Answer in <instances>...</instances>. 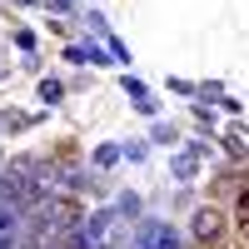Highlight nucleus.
I'll list each match as a JSON object with an SVG mask.
<instances>
[{
	"mask_svg": "<svg viewBox=\"0 0 249 249\" xmlns=\"http://www.w3.org/2000/svg\"><path fill=\"white\" fill-rule=\"evenodd\" d=\"M135 244H140V249H179V234H175L164 219H144L140 234H135Z\"/></svg>",
	"mask_w": 249,
	"mask_h": 249,
	"instance_id": "f257e3e1",
	"label": "nucleus"
},
{
	"mask_svg": "<svg viewBox=\"0 0 249 249\" xmlns=\"http://www.w3.org/2000/svg\"><path fill=\"white\" fill-rule=\"evenodd\" d=\"M40 100H50V105L60 100V85H55V80H45V85H40Z\"/></svg>",
	"mask_w": 249,
	"mask_h": 249,
	"instance_id": "7ed1b4c3",
	"label": "nucleus"
},
{
	"mask_svg": "<svg viewBox=\"0 0 249 249\" xmlns=\"http://www.w3.org/2000/svg\"><path fill=\"white\" fill-rule=\"evenodd\" d=\"M195 234H199L204 244H214V239L224 234V219H219L214 210H199V214H195Z\"/></svg>",
	"mask_w": 249,
	"mask_h": 249,
	"instance_id": "f03ea898",
	"label": "nucleus"
}]
</instances>
